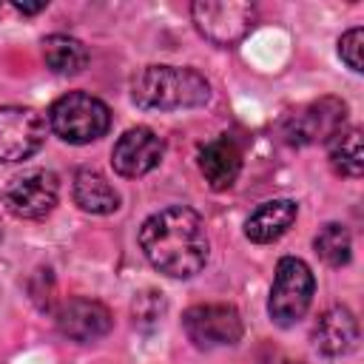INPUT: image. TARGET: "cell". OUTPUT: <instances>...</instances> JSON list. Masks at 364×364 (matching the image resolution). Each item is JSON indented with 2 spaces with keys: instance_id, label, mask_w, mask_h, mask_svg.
I'll list each match as a JSON object with an SVG mask.
<instances>
[{
  "instance_id": "obj_1",
  "label": "cell",
  "mask_w": 364,
  "mask_h": 364,
  "mask_svg": "<svg viewBox=\"0 0 364 364\" xmlns=\"http://www.w3.org/2000/svg\"><path fill=\"white\" fill-rule=\"evenodd\" d=\"M139 247L145 259L171 279L196 276L210 253L205 222L188 205H171L148 216L139 228Z\"/></svg>"
},
{
  "instance_id": "obj_2",
  "label": "cell",
  "mask_w": 364,
  "mask_h": 364,
  "mask_svg": "<svg viewBox=\"0 0 364 364\" xmlns=\"http://www.w3.org/2000/svg\"><path fill=\"white\" fill-rule=\"evenodd\" d=\"M131 100L148 111L199 108L210 100L208 80L182 65H145L131 80Z\"/></svg>"
},
{
  "instance_id": "obj_3",
  "label": "cell",
  "mask_w": 364,
  "mask_h": 364,
  "mask_svg": "<svg viewBox=\"0 0 364 364\" xmlns=\"http://www.w3.org/2000/svg\"><path fill=\"white\" fill-rule=\"evenodd\" d=\"M48 125L63 142L88 145L111 128V111L100 97L68 91L48 108Z\"/></svg>"
},
{
  "instance_id": "obj_4",
  "label": "cell",
  "mask_w": 364,
  "mask_h": 364,
  "mask_svg": "<svg viewBox=\"0 0 364 364\" xmlns=\"http://www.w3.org/2000/svg\"><path fill=\"white\" fill-rule=\"evenodd\" d=\"M316 279L307 262L296 256H284L276 264L270 299H267V313L279 327H293L299 318H304L310 301H313Z\"/></svg>"
},
{
  "instance_id": "obj_5",
  "label": "cell",
  "mask_w": 364,
  "mask_h": 364,
  "mask_svg": "<svg viewBox=\"0 0 364 364\" xmlns=\"http://www.w3.org/2000/svg\"><path fill=\"white\" fill-rule=\"evenodd\" d=\"M193 23L205 40L230 48L256 26V6L242 0H199L191 6Z\"/></svg>"
},
{
  "instance_id": "obj_6",
  "label": "cell",
  "mask_w": 364,
  "mask_h": 364,
  "mask_svg": "<svg viewBox=\"0 0 364 364\" xmlns=\"http://www.w3.org/2000/svg\"><path fill=\"white\" fill-rule=\"evenodd\" d=\"M57 196V173L46 168H31L9 179V185L3 188V208L17 219H43L54 210Z\"/></svg>"
},
{
  "instance_id": "obj_7",
  "label": "cell",
  "mask_w": 364,
  "mask_h": 364,
  "mask_svg": "<svg viewBox=\"0 0 364 364\" xmlns=\"http://www.w3.org/2000/svg\"><path fill=\"white\" fill-rule=\"evenodd\" d=\"M48 134V122L34 108H0V162H23L34 156Z\"/></svg>"
},
{
  "instance_id": "obj_8",
  "label": "cell",
  "mask_w": 364,
  "mask_h": 364,
  "mask_svg": "<svg viewBox=\"0 0 364 364\" xmlns=\"http://www.w3.org/2000/svg\"><path fill=\"white\" fill-rule=\"evenodd\" d=\"M344 122H347V102L336 97H321L290 114L284 125V136L290 145L330 142L338 131H344Z\"/></svg>"
},
{
  "instance_id": "obj_9",
  "label": "cell",
  "mask_w": 364,
  "mask_h": 364,
  "mask_svg": "<svg viewBox=\"0 0 364 364\" xmlns=\"http://www.w3.org/2000/svg\"><path fill=\"white\" fill-rule=\"evenodd\" d=\"M182 327L196 347H225L242 338V316L233 304H193L182 316Z\"/></svg>"
},
{
  "instance_id": "obj_10",
  "label": "cell",
  "mask_w": 364,
  "mask_h": 364,
  "mask_svg": "<svg viewBox=\"0 0 364 364\" xmlns=\"http://www.w3.org/2000/svg\"><path fill=\"white\" fill-rule=\"evenodd\" d=\"M162 154H165L162 139L151 128L136 125V128H128L117 139V145L111 151V165L119 176L136 179V176L151 173L162 162Z\"/></svg>"
},
{
  "instance_id": "obj_11",
  "label": "cell",
  "mask_w": 364,
  "mask_h": 364,
  "mask_svg": "<svg viewBox=\"0 0 364 364\" xmlns=\"http://www.w3.org/2000/svg\"><path fill=\"white\" fill-rule=\"evenodd\" d=\"M57 327L74 341H97L111 330V313L94 299H71L57 310Z\"/></svg>"
},
{
  "instance_id": "obj_12",
  "label": "cell",
  "mask_w": 364,
  "mask_h": 364,
  "mask_svg": "<svg viewBox=\"0 0 364 364\" xmlns=\"http://www.w3.org/2000/svg\"><path fill=\"white\" fill-rule=\"evenodd\" d=\"M199 171L213 191H228L242 171V148L230 134H219L199 148Z\"/></svg>"
},
{
  "instance_id": "obj_13",
  "label": "cell",
  "mask_w": 364,
  "mask_h": 364,
  "mask_svg": "<svg viewBox=\"0 0 364 364\" xmlns=\"http://www.w3.org/2000/svg\"><path fill=\"white\" fill-rule=\"evenodd\" d=\"M355 341H358V321L347 307L336 304L318 316V321L313 327V344L318 353L344 355L355 347Z\"/></svg>"
},
{
  "instance_id": "obj_14",
  "label": "cell",
  "mask_w": 364,
  "mask_h": 364,
  "mask_svg": "<svg viewBox=\"0 0 364 364\" xmlns=\"http://www.w3.org/2000/svg\"><path fill=\"white\" fill-rule=\"evenodd\" d=\"M299 205L293 199H270L262 202L245 222V236L256 245H267L276 242L279 236L287 233V228L296 222Z\"/></svg>"
},
{
  "instance_id": "obj_15",
  "label": "cell",
  "mask_w": 364,
  "mask_h": 364,
  "mask_svg": "<svg viewBox=\"0 0 364 364\" xmlns=\"http://www.w3.org/2000/svg\"><path fill=\"white\" fill-rule=\"evenodd\" d=\"M74 202L85 210V213H97V216H105V213H114L119 208V193L117 188L94 168H80L74 173Z\"/></svg>"
},
{
  "instance_id": "obj_16",
  "label": "cell",
  "mask_w": 364,
  "mask_h": 364,
  "mask_svg": "<svg viewBox=\"0 0 364 364\" xmlns=\"http://www.w3.org/2000/svg\"><path fill=\"white\" fill-rule=\"evenodd\" d=\"M43 60L54 74L74 77L88 65V48L68 34H48L43 40Z\"/></svg>"
},
{
  "instance_id": "obj_17",
  "label": "cell",
  "mask_w": 364,
  "mask_h": 364,
  "mask_svg": "<svg viewBox=\"0 0 364 364\" xmlns=\"http://www.w3.org/2000/svg\"><path fill=\"white\" fill-rule=\"evenodd\" d=\"M330 165L336 173L358 179L364 171V145L358 128H344L330 139Z\"/></svg>"
},
{
  "instance_id": "obj_18",
  "label": "cell",
  "mask_w": 364,
  "mask_h": 364,
  "mask_svg": "<svg viewBox=\"0 0 364 364\" xmlns=\"http://www.w3.org/2000/svg\"><path fill=\"white\" fill-rule=\"evenodd\" d=\"M313 247L318 253V259L330 267H341L350 262V253H353V242H350V233L344 225L338 222H327L316 239H313Z\"/></svg>"
},
{
  "instance_id": "obj_19",
  "label": "cell",
  "mask_w": 364,
  "mask_h": 364,
  "mask_svg": "<svg viewBox=\"0 0 364 364\" xmlns=\"http://www.w3.org/2000/svg\"><path fill=\"white\" fill-rule=\"evenodd\" d=\"M361 51H364V28H361V26H355V28H350V31H344V34H341V40H338V57L347 63V68H350V71L361 74V71H364Z\"/></svg>"
},
{
  "instance_id": "obj_20",
  "label": "cell",
  "mask_w": 364,
  "mask_h": 364,
  "mask_svg": "<svg viewBox=\"0 0 364 364\" xmlns=\"http://www.w3.org/2000/svg\"><path fill=\"white\" fill-rule=\"evenodd\" d=\"M162 310H165V301H162V296L154 293V290L139 293L136 301H134V316H136L139 321H156V318L162 316Z\"/></svg>"
},
{
  "instance_id": "obj_21",
  "label": "cell",
  "mask_w": 364,
  "mask_h": 364,
  "mask_svg": "<svg viewBox=\"0 0 364 364\" xmlns=\"http://www.w3.org/2000/svg\"><path fill=\"white\" fill-rule=\"evenodd\" d=\"M14 9H17L20 14H37V11L46 9V3H34V6H28V3H14Z\"/></svg>"
}]
</instances>
